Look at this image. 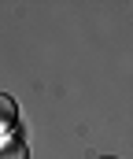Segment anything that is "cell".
Listing matches in <instances>:
<instances>
[{
    "instance_id": "1",
    "label": "cell",
    "mask_w": 133,
    "mask_h": 159,
    "mask_svg": "<svg viewBox=\"0 0 133 159\" xmlns=\"http://www.w3.org/2000/svg\"><path fill=\"white\" fill-rule=\"evenodd\" d=\"M0 159H30V148H26V141L22 137H4L0 141Z\"/></svg>"
},
{
    "instance_id": "2",
    "label": "cell",
    "mask_w": 133,
    "mask_h": 159,
    "mask_svg": "<svg viewBox=\"0 0 133 159\" xmlns=\"http://www.w3.org/2000/svg\"><path fill=\"white\" fill-rule=\"evenodd\" d=\"M15 111H19V107H15V100L0 93V129H7V126H15V119H19Z\"/></svg>"
}]
</instances>
